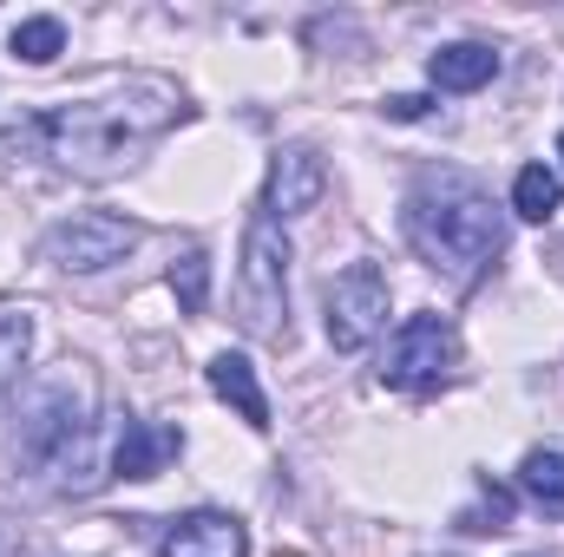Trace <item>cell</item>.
Returning <instances> with one entry per match:
<instances>
[{"instance_id": "1", "label": "cell", "mask_w": 564, "mask_h": 557, "mask_svg": "<svg viewBox=\"0 0 564 557\" xmlns=\"http://www.w3.org/2000/svg\"><path fill=\"white\" fill-rule=\"evenodd\" d=\"M177 119H184L177 86H164V79H132V86H119V92H106V99H73V106H53V112H33V119L7 125V132H0V151L40 157V164L73 171V177H119V171L139 164V151H151Z\"/></svg>"}, {"instance_id": "2", "label": "cell", "mask_w": 564, "mask_h": 557, "mask_svg": "<svg viewBox=\"0 0 564 557\" xmlns=\"http://www.w3.org/2000/svg\"><path fill=\"white\" fill-rule=\"evenodd\" d=\"M7 479L26 492H93L99 485V419L93 394L73 374L26 387L13 433H7Z\"/></svg>"}, {"instance_id": "3", "label": "cell", "mask_w": 564, "mask_h": 557, "mask_svg": "<svg viewBox=\"0 0 564 557\" xmlns=\"http://www.w3.org/2000/svg\"><path fill=\"white\" fill-rule=\"evenodd\" d=\"M401 230L414 243L426 270H440L446 282H479L486 270H499L506 256V217L492 210V197L453 171L421 177L408 210H401Z\"/></svg>"}, {"instance_id": "4", "label": "cell", "mask_w": 564, "mask_h": 557, "mask_svg": "<svg viewBox=\"0 0 564 557\" xmlns=\"http://www.w3.org/2000/svg\"><path fill=\"white\" fill-rule=\"evenodd\" d=\"M237 321L243 335L282 348L289 341V237L270 217H250L243 263H237Z\"/></svg>"}, {"instance_id": "5", "label": "cell", "mask_w": 564, "mask_h": 557, "mask_svg": "<svg viewBox=\"0 0 564 557\" xmlns=\"http://www.w3.org/2000/svg\"><path fill=\"white\" fill-rule=\"evenodd\" d=\"M459 374V335L446 315H408L381 354V381L401 394H433Z\"/></svg>"}, {"instance_id": "6", "label": "cell", "mask_w": 564, "mask_h": 557, "mask_svg": "<svg viewBox=\"0 0 564 557\" xmlns=\"http://www.w3.org/2000/svg\"><path fill=\"white\" fill-rule=\"evenodd\" d=\"M144 243V223L132 217H112V210H86V217H66L46 230V263H59L66 276H99L112 263H126Z\"/></svg>"}, {"instance_id": "7", "label": "cell", "mask_w": 564, "mask_h": 557, "mask_svg": "<svg viewBox=\"0 0 564 557\" xmlns=\"http://www.w3.org/2000/svg\"><path fill=\"white\" fill-rule=\"evenodd\" d=\"M328 341L341 348V354H355V348H368L381 328H388V276L375 270V263H348L341 276L328 282Z\"/></svg>"}, {"instance_id": "8", "label": "cell", "mask_w": 564, "mask_h": 557, "mask_svg": "<svg viewBox=\"0 0 564 557\" xmlns=\"http://www.w3.org/2000/svg\"><path fill=\"white\" fill-rule=\"evenodd\" d=\"M328 190V157L315 144H282L270 157V184H263V217L289 223V217H308Z\"/></svg>"}, {"instance_id": "9", "label": "cell", "mask_w": 564, "mask_h": 557, "mask_svg": "<svg viewBox=\"0 0 564 557\" xmlns=\"http://www.w3.org/2000/svg\"><path fill=\"white\" fill-rule=\"evenodd\" d=\"M158 557H250V532L230 512H184L158 532Z\"/></svg>"}, {"instance_id": "10", "label": "cell", "mask_w": 564, "mask_h": 557, "mask_svg": "<svg viewBox=\"0 0 564 557\" xmlns=\"http://www.w3.org/2000/svg\"><path fill=\"white\" fill-rule=\"evenodd\" d=\"M177 452H184V433H177V426L126 419L119 439H112V472H119V479H158Z\"/></svg>"}, {"instance_id": "11", "label": "cell", "mask_w": 564, "mask_h": 557, "mask_svg": "<svg viewBox=\"0 0 564 557\" xmlns=\"http://www.w3.org/2000/svg\"><path fill=\"white\" fill-rule=\"evenodd\" d=\"M210 387H217L224 407H237V419H250L257 433H270V394H263V381H257V368L243 354H217L210 361Z\"/></svg>"}, {"instance_id": "12", "label": "cell", "mask_w": 564, "mask_h": 557, "mask_svg": "<svg viewBox=\"0 0 564 557\" xmlns=\"http://www.w3.org/2000/svg\"><path fill=\"white\" fill-rule=\"evenodd\" d=\"M492 73H499V53L479 46V40H453V46H440V53L426 59V79H433L440 92H479Z\"/></svg>"}, {"instance_id": "13", "label": "cell", "mask_w": 564, "mask_h": 557, "mask_svg": "<svg viewBox=\"0 0 564 557\" xmlns=\"http://www.w3.org/2000/svg\"><path fill=\"white\" fill-rule=\"evenodd\" d=\"M519 492L545 512H564V446H532L519 459Z\"/></svg>"}, {"instance_id": "14", "label": "cell", "mask_w": 564, "mask_h": 557, "mask_svg": "<svg viewBox=\"0 0 564 557\" xmlns=\"http://www.w3.org/2000/svg\"><path fill=\"white\" fill-rule=\"evenodd\" d=\"M558 204H564V177L552 164H525L519 184H512V217L545 223V217H558Z\"/></svg>"}, {"instance_id": "15", "label": "cell", "mask_w": 564, "mask_h": 557, "mask_svg": "<svg viewBox=\"0 0 564 557\" xmlns=\"http://www.w3.org/2000/svg\"><path fill=\"white\" fill-rule=\"evenodd\" d=\"M13 53H20L26 66H53V59L66 53V26H59L53 13H33V20L13 26Z\"/></svg>"}, {"instance_id": "16", "label": "cell", "mask_w": 564, "mask_h": 557, "mask_svg": "<svg viewBox=\"0 0 564 557\" xmlns=\"http://www.w3.org/2000/svg\"><path fill=\"white\" fill-rule=\"evenodd\" d=\"M171 295H177L184 315H204V308H210V256H204V250H184V256L171 263Z\"/></svg>"}, {"instance_id": "17", "label": "cell", "mask_w": 564, "mask_h": 557, "mask_svg": "<svg viewBox=\"0 0 564 557\" xmlns=\"http://www.w3.org/2000/svg\"><path fill=\"white\" fill-rule=\"evenodd\" d=\"M26 348H33V315L26 308H0V394L20 381Z\"/></svg>"}, {"instance_id": "18", "label": "cell", "mask_w": 564, "mask_h": 557, "mask_svg": "<svg viewBox=\"0 0 564 557\" xmlns=\"http://www.w3.org/2000/svg\"><path fill=\"white\" fill-rule=\"evenodd\" d=\"M506 525H512V499L499 485H486V505L459 518V532H506Z\"/></svg>"}, {"instance_id": "19", "label": "cell", "mask_w": 564, "mask_h": 557, "mask_svg": "<svg viewBox=\"0 0 564 557\" xmlns=\"http://www.w3.org/2000/svg\"><path fill=\"white\" fill-rule=\"evenodd\" d=\"M381 112H388V119H401V125H414V119L433 112V99H426V92H394V99H381Z\"/></svg>"}, {"instance_id": "20", "label": "cell", "mask_w": 564, "mask_h": 557, "mask_svg": "<svg viewBox=\"0 0 564 557\" xmlns=\"http://www.w3.org/2000/svg\"><path fill=\"white\" fill-rule=\"evenodd\" d=\"M558 157H564V132H558Z\"/></svg>"}]
</instances>
